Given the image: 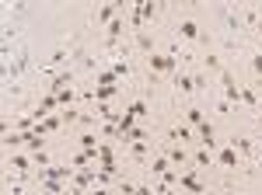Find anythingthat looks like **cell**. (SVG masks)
I'll list each match as a JSON object with an SVG mask.
<instances>
[{
  "label": "cell",
  "mask_w": 262,
  "mask_h": 195,
  "mask_svg": "<svg viewBox=\"0 0 262 195\" xmlns=\"http://www.w3.org/2000/svg\"><path fill=\"white\" fill-rule=\"evenodd\" d=\"M91 195H108V192H105V188H95V192H91Z\"/></svg>",
  "instance_id": "obj_28"
},
{
  "label": "cell",
  "mask_w": 262,
  "mask_h": 195,
  "mask_svg": "<svg viewBox=\"0 0 262 195\" xmlns=\"http://www.w3.org/2000/svg\"><path fill=\"white\" fill-rule=\"evenodd\" d=\"M200 139H203V147H206V150H213V147H217V143H213V126H210V122H203V126H200Z\"/></svg>",
  "instance_id": "obj_11"
},
{
  "label": "cell",
  "mask_w": 262,
  "mask_h": 195,
  "mask_svg": "<svg viewBox=\"0 0 262 195\" xmlns=\"http://www.w3.org/2000/svg\"><path fill=\"white\" fill-rule=\"evenodd\" d=\"M70 178H74V171L67 164H49L39 171V181H70Z\"/></svg>",
  "instance_id": "obj_2"
},
{
  "label": "cell",
  "mask_w": 262,
  "mask_h": 195,
  "mask_svg": "<svg viewBox=\"0 0 262 195\" xmlns=\"http://www.w3.org/2000/svg\"><path fill=\"white\" fill-rule=\"evenodd\" d=\"M210 160H213V157H210V150H206V147L192 150V164H196V167H210Z\"/></svg>",
  "instance_id": "obj_13"
},
{
  "label": "cell",
  "mask_w": 262,
  "mask_h": 195,
  "mask_svg": "<svg viewBox=\"0 0 262 195\" xmlns=\"http://www.w3.org/2000/svg\"><path fill=\"white\" fill-rule=\"evenodd\" d=\"M252 70L262 77V53H255V56H252Z\"/></svg>",
  "instance_id": "obj_25"
},
{
  "label": "cell",
  "mask_w": 262,
  "mask_h": 195,
  "mask_svg": "<svg viewBox=\"0 0 262 195\" xmlns=\"http://www.w3.org/2000/svg\"><path fill=\"white\" fill-rule=\"evenodd\" d=\"M168 160H171V164L179 167V164H185V160H189V154H185L182 147H171V150H168Z\"/></svg>",
  "instance_id": "obj_17"
},
{
  "label": "cell",
  "mask_w": 262,
  "mask_h": 195,
  "mask_svg": "<svg viewBox=\"0 0 262 195\" xmlns=\"http://www.w3.org/2000/svg\"><path fill=\"white\" fill-rule=\"evenodd\" d=\"M217 164L227 167V171H231V167H238V150H234V147H224L221 154H217Z\"/></svg>",
  "instance_id": "obj_5"
},
{
  "label": "cell",
  "mask_w": 262,
  "mask_h": 195,
  "mask_svg": "<svg viewBox=\"0 0 262 195\" xmlns=\"http://www.w3.org/2000/svg\"><path fill=\"white\" fill-rule=\"evenodd\" d=\"M171 139H182V143H189V139H192V133H189L185 126H175V129H171Z\"/></svg>",
  "instance_id": "obj_20"
},
{
  "label": "cell",
  "mask_w": 262,
  "mask_h": 195,
  "mask_svg": "<svg viewBox=\"0 0 262 195\" xmlns=\"http://www.w3.org/2000/svg\"><path fill=\"white\" fill-rule=\"evenodd\" d=\"M147 63H150V70H158V74H175V70H179V59L171 56V53H150Z\"/></svg>",
  "instance_id": "obj_1"
},
{
  "label": "cell",
  "mask_w": 262,
  "mask_h": 195,
  "mask_svg": "<svg viewBox=\"0 0 262 195\" xmlns=\"http://www.w3.org/2000/svg\"><path fill=\"white\" fill-rule=\"evenodd\" d=\"M161 185H168V188H171V185H179V171H164V175H161Z\"/></svg>",
  "instance_id": "obj_23"
},
{
  "label": "cell",
  "mask_w": 262,
  "mask_h": 195,
  "mask_svg": "<svg viewBox=\"0 0 262 195\" xmlns=\"http://www.w3.org/2000/svg\"><path fill=\"white\" fill-rule=\"evenodd\" d=\"M231 147H234V150H242V154H252V150H255V139H248V136H234V139H231Z\"/></svg>",
  "instance_id": "obj_12"
},
{
  "label": "cell",
  "mask_w": 262,
  "mask_h": 195,
  "mask_svg": "<svg viewBox=\"0 0 262 195\" xmlns=\"http://www.w3.org/2000/svg\"><path fill=\"white\" fill-rule=\"evenodd\" d=\"M175 87H179L182 94H192V91H196V80L189 77V74H179V77H175Z\"/></svg>",
  "instance_id": "obj_10"
},
{
  "label": "cell",
  "mask_w": 262,
  "mask_h": 195,
  "mask_svg": "<svg viewBox=\"0 0 262 195\" xmlns=\"http://www.w3.org/2000/svg\"><path fill=\"white\" fill-rule=\"evenodd\" d=\"M255 160H259V167H262V147H255Z\"/></svg>",
  "instance_id": "obj_26"
},
{
  "label": "cell",
  "mask_w": 262,
  "mask_h": 195,
  "mask_svg": "<svg viewBox=\"0 0 262 195\" xmlns=\"http://www.w3.org/2000/svg\"><path fill=\"white\" fill-rule=\"evenodd\" d=\"M259 126H262V115H259Z\"/></svg>",
  "instance_id": "obj_29"
},
{
  "label": "cell",
  "mask_w": 262,
  "mask_h": 195,
  "mask_svg": "<svg viewBox=\"0 0 262 195\" xmlns=\"http://www.w3.org/2000/svg\"><path fill=\"white\" fill-rule=\"evenodd\" d=\"M137 45H140L143 53L150 56V53H154V35H147V32H137Z\"/></svg>",
  "instance_id": "obj_14"
},
{
  "label": "cell",
  "mask_w": 262,
  "mask_h": 195,
  "mask_svg": "<svg viewBox=\"0 0 262 195\" xmlns=\"http://www.w3.org/2000/svg\"><path fill=\"white\" fill-rule=\"evenodd\" d=\"M179 188H185V192H192V195H203V192H206L196 171H182V175H179Z\"/></svg>",
  "instance_id": "obj_3"
},
{
  "label": "cell",
  "mask_w": 262,
  "mask_h": 195,
  "mask_svg": "<svg viewBox=\"0 0 262 195\" xmlns=\"http://www.w3.org/2000/svg\"><path fill=\"white\" fill-rule=\"evenodd\" d=\"M161 195H175V192H171V188H168V185H164V188H161Z\"/></svg>",
  "instance_id": "obj_27"
},
{
  "label": "cell",
  "mask_w": 262,
  "mask_h": 195,
  "mask_svg": "<svg viewBox=\"0 0 262 195\" xmlns=\"http://www.w3.org/2000/svg\"><path fill=\"white\" fill-rule=\"evenodd\" d=\"M32 160H35V167H49V157H46V150H35V154H32Z\"/></svg>",
  "instance_id": "obj_24"
},
{
  "label": "cell",
  "mask_w": 262,
  "mask_h": 195,
  "mask_svg": "<svg viewBox=\"0 0 262 195\" xmlns=\"http://www.w3.org/2000/svg\"><path fill=\"white\" fill-rule=\"evenodd\" d=\"M175 32H179V39H185V42H196V39H203L200 25H196V21H192V18L179 21V28H175Z\"/></svg>",
  "instance_id": "obj_4"
},
{
  "label": "cell",
  "mask_w": 262,
  "mask_h": 195,
  "mask_svg": "<svg viewBox=\"0 0 262 195\" xmlns=\"http://www.w3.org/2000/svg\"><path fill=\"white\" fill-rule=\"evenodd\" d=\"M185 118H189V126H203V122H206L200 108H189V112H185Z\"/></svg>",
  "instance_id": "obj_19"
},
{
  "label": "cell",
  "mask_w": 262,
  "mask_h": 195,
  "mask_svg": "<svg viewBox=\"0 0 262 195\" xmlns=\"http://www.w3.org/2000/svg\"><path fill=\"white\" fill-rule=\"evenodd\" d=\"M7 164H11L14 171H28L35 160H32V157H21V154H11V157H7Z\"/></svg>",
  "instance_id": "obj_9"
},
{
  "label": "cell",
  "mask_w": 262,
  "mask_h": 195,
  "mask_svg": "<svg viewBox=\"0 0 262 195\" xmlns=\"http://www.w3.org/2000/svg\"><path fill=\"white\" fill-rule=\"evenodd\" d=\"M112 74H116V77H129V63L116 59V63H112Z\"/></svg>",
  "instance_id": "obj_21"
},
{
  "label": "cell",
  "mask_w": 262,
  "mask_h": 195,
  "mask_svg": "<svg viewBox=\"0 0 262 195\" xmlns=\"http://www.w3.org/2000/svg\"><path fill=\"white\" fill-rule=\"evenodd\" d=\"M119 94V84H98L95 87V101H108V98Z\"/></svg>",
  "instance_id": "obj_7"
},
{
  "label": "cell",
  "mask_w": 262,
  "mask_h": 195,
  "mask_svg": "<svg viewBox=\"0 0 262 195\" xmlns=\"http://www.w3.org/2000/svg\"><path fill=\"white\" fill-rule=\"evenodd\" d=\"M206 66H210V70H217V74H224L221 56H217V53H206Z\"/></svg>",
  "instance_id": "obj_22"
},
{
  "label": "cell",
  "mask_w": 262,
  "mask_h": 195,
  "mask_svg": "<svg viewBox=\"0 0 262 195\" xmlns=\"http://www.w3.org/2000/svg\"><path fill=\"white\" fill-rule=\"evenodd\" d=\"M119 11H122V4H105L98 11V21H105V25H112V21L119 18Z\"/></svg>",
  "instance_id": "obj_6"
},
{
  "label": "cell",
  "mask_w": 262,
  "mask_h": 195,
  "mask_svg": "<svg viewBox=\"0 0 262 195\" xmlns=\"http://www.w3.org/2000/svg\"><path fill=\"white\" fill-rule=\"evenodd\" d=\"M126 112H129V115H147V112H150V108H147V101H133V105H126Z\"/></svg>",
  "instance_id": "obj_18"
},
{
  "label": "cell",
  "mask_w": 262,
  "mask_h": 195,
  "mask_svg": "<svg viewBox=\"0 0 262 195\" xmlns=\"http://www.w3.org/2000/svg\"><path fill=\"white\" fill-rule=\"evenodd\" d=\"M242 105H248V108H259V94H255V87H242Z\"/></svg>",
  "instance_id": "obj_15"
},
{
  "label": "cell",
  "mask_w": 262,
  "mask_h": 195,
  "mask_svg": "<svg viewBox=\"0 0 262 195\" xmlns=\"http://www.w3.org/2000/svg\"><path fill=\"white\" fill-rule=\"evenodd\" d=\"M168 164H171L168 157H150V160H147V167H150V175H158V178H161L164 171H171Z\"/></svg>",
  "instance_id": "obj_8"
},
{
  "label": "cell",
  "mask_w": 262,
  "mask_h": 195,
  "mask_svg": "<svg viewBox=\"0 0 262 195\" xmlns=\"http://www.w3.org/2000/svg\"><path fill=\"white\" fill-rule=\"evenodd\" d=\"M60 108H74V101H77V91H74V87H67V91H60Z\"/></svg>",
  "instance_id": "obj_16"
}]
</instances>
